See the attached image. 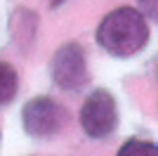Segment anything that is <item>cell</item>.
<instances>
[{
    "mask_svg": "<svg viewBox=\"0 0 158 156\" xmlns=\"http://www.w3.org/2000/svg\"><path fill=\"white\" fill-rule=\"evenodd\" d=\"M66 121H69L66 109L52 97H33L21 109L24 130L35 140H50L59 135L66 128Z\"/></svg>",
    "mask_w": 158,
    "mask_h": 156,
    "instance_id": "3957f363",
    "label": "cell"
},
{
    "mask_svg": "<svg viewBox=\"0 0 158 156\" xmlns=\"http://www.w3.org/2000/svg\"><path fill=\"white\" fill-rule=\"evenodd\" d=\"M116 156H158L156 142H146V140H130L118 149Z\"/></svg>",
    "mask_w": 158,
    "mask_h": 156,
    "instance_id": "52a82bcc",
    "label": "cell"
},
{
    "mask_svg": "<svg viewBox=\"0 0 158 156\" xmlns=\"http://www.w3.org/2000/svg\"><path fill=\"white\" fill-rule=\"evenodd\" d=\"M139 2H142V7H144L146 12H149V17H156V0H139Z\"/></svg>",
    "mask_w": 158,
    "mask_h": 156,
    "instance_id": "ba28073f",
    "label": "cell"
},
{
    "mask_svg": "<svg viewBox=\"0 0 158 156\" xmlns=\"http://www.w3.org/2000/svg\"><path fill=\"white\" fill-rule=\"evenodd\" d=\"M80 128L92 140H104L118 128V104L109 90H94L80 109Z\"/></svg>",
    "mask_w": 158,
    "mask_h": 156,
    "instance_id": "277c9868",
    "label": "cell"
},
{
    "mask_svg": "<svg viewBox=\"0 0 158 156\" xmlns=\"http://www.w3.org/2000/svg\"><path fill=\"white\" fill-rule=\"evenodd\" d=\"M19 92V73L12 64L0 62V106L10 104Z\"/></svg>",
    "mask_w": 158,
    "mask_h": 156,
    "instance_id": "8992f818",
    "label": "cell"
},
{
    "mask_svg": "<svg viewBox=\"0 0 158 156\" xmlns=\"http://www.w3.org/2000/svg\"><path fill=\"white\" fill-rule=\"evenodd\" d=\"M64 2H69V0H50V7H52V10H57V7H61Z\"/></svg>",
    "mask_w": 158,
    "mask_h": 156,
    "instance_id": "9c48e42d",
    "label": "cell"
},
{
    "mask_svg": "<svg viewBox=\"0 0 158 156\" xmlns=\"http://www.w3.org/2000/svg\"><path fill=\"white\" fill-rule=\"evenodd\" d=\"M151 38L149 21L135 7H116L97 28V45L111 57H132L146 47Z\"/></svg>",
    "mask_w": 158,
    "mask_h": 156,
    "instance_id": "6da1fadb",
    "label": "cell"
},
{
    "mask_svg": "<svg viewBox=\"0 0 158 156\" xmlns=\"http://www.w3.org/2000/svg\"><path fill=\"white\" fill-rule=\"evenodd\" d=\"M10 31H12L14 43L26 52L38 33V14H33L31 10H17L10 19Z\"/></svg>",
    "mask_w": 158,
    "mask_h": 156,
    "instance_id": "5b68a950",
    "label": "cell"
},
{
    "mask_svg": "<svg viewBox=\"0 0 158 156\" xmlns=\"http://www.w3.org/2000/svg\"><path fill=\"white\" fill-rule=\"evenodd\" d=\"M50 76L54 85L64 92H78L90 83L87 71V57L83 45L78 43H64L50 59Z\"/></svg>",
    "mask_w": 158,
    "mask_h": 156,
    "instance_id": "7a4b0ae2",
    "label": "cell"
}]
</instances>
